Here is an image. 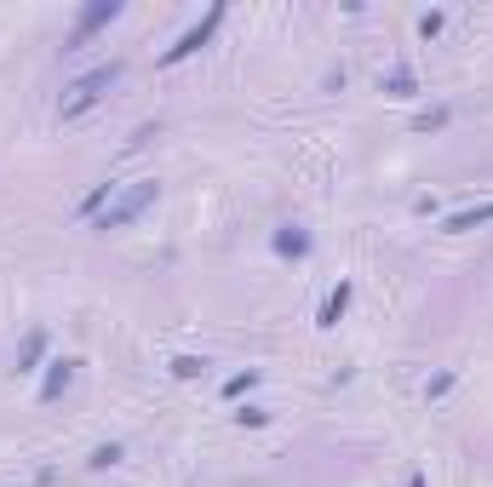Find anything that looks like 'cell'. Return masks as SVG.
Instances as JSON below:
<instances>
[{"mask_svg":"<svg viewBox=\"0 0 493 487\" xmlns=\"http://www.w3.org/2000/svg\"><path fill=\"white\" fill-rule=\"evenodd\" d=\"M156 201H161V184H156V178H138L132 190H115V201L98 212V230H103V235H110V230H127L132 218H138V212H149Z\"/></svg>","mask_w":493,"mask_h":487,"instance_id":"cell-1","label":"cell"},{"mask_svg":"<svg viewBox=\"0 0 493 487\" xmlns=\"http://www.w3.org/2000/svg\"><path fill=\"white\" fill-rule=\"evenodd\" d=\"M121 81V64H103V69H92V75H81V81L69 86V98H64V109H58V121H81L92 104L103 98V86H115Z\"/></svg>","mask_w":493,"mask_h":487,"instance_id":"cell-2","label":"cell"},{"mask_svg":"<svg viewBox=\"0 0 493 487\" xmlns=\"http://www.w3.org/2000/svg\"><path fill=\"white\" fill-rule=\"evenodd\" d=\"M219 23H224V6H207V18H202V23H190V29H184V35L161 52V69H173V64H184V58H195V52H202V46L212 41V29H219Z\"/></svg>","mask_w":493,"mask_h":487,"instance_id":"cell-3","label":"cell"},{"mask_svg":"<svg viewBox=\"0 0 493 487\" xmlns=\"http://www.w3.org/2000/svg\"><path fill=\"white\" fill-rule=\"evenodd\" d=\"M121 18V0H92V6L75 18V35H69V46H81L86 35H98V29H110Z\"/></svg>","mask_w":493,"mask_h":487,"instance_id":"cell-4","label":"cell"},{"mask_svg":"<svg viewBox=\"0 0 493 487\" xmlns=\"http://www.w3.org/2000/svg\"><path fill=\"white\" fill-rule=\"evenodd\" d=\"M310 235H304L299 224H282V230H275V253H282V258H310Z\"/></svg>","mask_w":493,"mask_h":487,"instance_id":"cell-5","label":"cell"},{"mask_svg":"<svg viewBox=\"0 0 493 487\" xmlns=\"http://www.w3.org/2000/svg\"><path fill=\"white\" fill-rule=\"evenodd\" d=\"M350 298H356V287H350V281H338V287L321 298V327H338V316L350 310Z\"/></svg>","mask_w":493,"mask_h":487,"instance_id":"cell-6","label":"cell"},{"mask_svg":"<svg viewBox=\"0 0 493 487\" xmlns=\"http://www.w3.org/2000/svg\"><path fill=\"white\" fill-rule=\"evenodd\" d=\"M69 384H75V361L64 356V361H52V373H46V384H40V401H58Z\"/></svg>","mask_w":493,"mask_h":487,"instance_id":"cell-7","label":"cell"},{"mask_svg":"<svg viewBox=\"0 0 493 487\" xmlns=\"http://www.w3.org/2000/svg\"><path fill=\"white\" fill-rule=\"evenodd\" d=\"M384 92H390V98H419V75H413L408 64H396L390 75H384V81H379Z\"/></svg>","mask_w":493,"mask_h":487,"instance_id":"cell-8","label":"cell"},{"mask_svg":"<svg viewBox=\"0 0 493 487\" xmlns=\"http://www.w3.org/2000/svg\"><path fill=\"white\" fill-rule=\"evenodd\" d=\"M476 224H493V201H488V207H471V212H453V218H448V235L476 230Z\"/></svg>","mask_w":493,"mask_h":487,"instance_id":"cell-9","label":"cell"},{"mask_svg":"<svg viewBox=\"0 0 493 487\" xmlns=\"http://www.w3.org/2000/svg\"><path fill=\"white\" fill-rule=\"evenodd\" d=\"M40 350H46V333L35 327V333L23 338V350H18V373H35V361H40Z\"/></svg>","mask_w":493,"mask_h":487,"instance_id":"cell-10","label":"cell"},{"mask_svg":"<svg viewBox=\"0 0 493 487\" xmlns=\"http://www.w3.org/2000/svg\"><path fill=\"white\" fill-rule=\"evenodd\" d=\"M110 201H115V184H98V190H92V195L81 201V218H98L103 207H110Z\"/></svg>","mask_w":493,"mask_h":487,"instance_id":"cell-11","label":"cell"},{"mask_svg":"<svg viewBox=\"0 0 493 487\" xmlns=\"http://www.w3.org/2000/svg\"><path fill=\"white\" fill-rule=\"evenodd\" d=\"M253 384H258V367H246V373H236V379L224 384V396L236 401V396H246V390H253Z\"/></svg>","mask_w":493,"mask_h":487,"instance_id":"cell-12","label":"cell"},{"mask_svg":"<svg viewBox=\"0 0 493 487\" xmlns=\"http://www.w3.org/2000/svg\"><path fill=\"white\" fill-rule=\"evenodd\" d=\"M173 373H178V379H202L207 361H202V356H178V361H173Z\"/></svg>","mask_w":493,"mask_h":487,"instance_id":"cell-13","label":"cell"},{"mask_svg":"<svg viewBox=\"0 0 493 487\" xmlns=\"http://www.w3.org/2000/svg\"><path fill=\"white\" fill-rule=\"evenodd\" d=\"M86 464H92V470H110V464H121V447H115V442H110V447H98Z\"/></svg>","mask_w":493,"mask_h":487,"instance_id":"cell-14","label":"cell"},{"mask_svg":"<svg viewBox=\"0 0 493 487\" xmlns=\"http://www.w3.org/2000/svg\"><path fill=\"white\" fill-rule=\"evenodd\" d=\"M442 23H448L442 12H425V18H419V35H425V41H430V35H442Z\"/></svg>","mask_w":493,"mask_h":487,"instance_id":"cell-15","label":"cell"},{"mask_svg":"<svg viewBox=\"0 0 493 487\" xmlns=\"http://www.w3.org/2000/svg\"><path fill=\"white\" fill-rule=\"evenodd\" d=\"M413 127H419V132H430V127H448V109H430V115H419V121H413Z\"/></svg>","mask_w":493,"mask_h":487,"instance_id":"cell-16","label":"cell"},{"mask_svg":"<svg viewBox=\"0 0 493 487\" xmlns=\"http://www.w3.org/2000/svg\"><path fill=\"white\" fill-rule=\"evenodd\" d=\"M236 424H270V413H264V407H241Z\"/></svg>","mask_w":493,"mask_h":487,"instance_id":"cell-17","label":"cell"}]
</instances>
